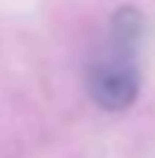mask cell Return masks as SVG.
Wrapping results in <instances>:
<instances>
[{
	"mask_svg": "<svg viewBox=\"0 0 155 158\" xmlns=\"http://www.w3.org/2000/svg\"><path fill=\"white\" fill-rule=\"evenodd\" d=\"M141 91V73L135 64V47L111 41L108 56L97 59L88 70V94L105 111H126Z\"/></svg>",
	"mask_w": 155,
	"mask_h": 158,
	"instance_id": "cell-1",
	"label": "cell"
}]
</instances>
